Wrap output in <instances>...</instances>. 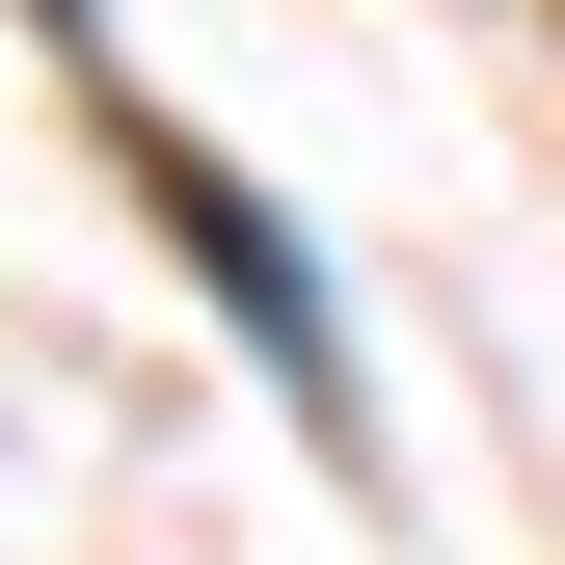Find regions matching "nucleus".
Segmentation results:
<instances>
[{
    "instance_id": "1",
    "label": "nucleus",
    "mask_w": 565,
    "mask_h": 565,
    "mask_svg": "<svg viewBox=\"0 0 565 565\" xmlns=\"http://www.w3.org/2000/svg\"><path fill=\"white\" fill-rule=\"evenodd\" d=\"M108 162L162 189V243H189V269H216V323L269 350V404H297V431H350V323H323V269H297V216H269L243 162H189V135L135 108V82H108Z\"/></svg>"
}]
</instances>
